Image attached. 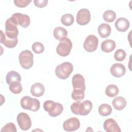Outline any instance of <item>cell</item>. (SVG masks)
Masks as SVG:
<instances>
[{
    "label": "cell",
    "instance_id": "1",
    "mask_svg": "<svg viewBox=\"0 0 132 132\" xmlns=\"http://www.w3.org/2000/svg\"><path fill=\"white\" fill-rule=\"evenodd\" d=\"M44 109L52 117L59 116L63 110V106L59 103H56L53 101L47 100L43 104Z\"/></svg>",
    "mask_w": 132,
    "mask_h": 132
},
{
    "label": "cell",
    "instance_id": "2",
    "mask_svg": "<svg viewBox=\"0 0 132 132\" xmlns=\"http://www.w3.org/2000/svg\"><path fill=\"white\" fill-rule=\"evenodd\" d=\"M73 70L72 64L69 62H64L56 67L55 74L56 76L61 79L68 78Z\"/></svg>",
    "mask_w": 132,
    "mask_h": 132
},
{
    "label": "cell",
    "instance_id": "3",
    "mask_svg": "<svg viewBox=\"0 0 132 132\" xmlns=\"http://www.w3.org/2000/svg\"><path fill=\"white\" fill-rule=\"evenodd\" d=\"M21 106L22 108L30 110L32 111H38L40 107V102L35 98H31L28 96H23L21 100Z\"/></svg>",
    "mask_w": 132,
    "mask_h": 132
},
{
    "label": "cell",
    "instance_id": "4",
    "mask_svg": "<svg viewBox=\"0 0 132 132\" xmlns=\"http://www.w3.org/2000/svg\"><path fill=\"white\" fill-rule=\"evenodd\" d=\"M19 60L21 67L24 69H29L34 63V55L29 50L23 51L19 56Z\"/></svg>",
    "mask_w": 132,
    "mask_h": 132
},
{
    "label": "cell",
    "instance_id": "5",
    "mask_svg": "<svg viewBox=\"0 0 132 132\" xmlns=\"http://www.w3.org/2000/svg\"><path fill=\"white\" fill-rule=\"evenodd\" d=\"M18 34L17 25L10 17L6 20L5 23V35L9 39H15L17 38Z\"/></svg>",
    "mask_w": 132,
    "mask_h": 132
},
{
    "label": "cell",
    "instance_id": "6",
    "mask_svg": "<svg viewBox=\"0 0 132 132\" xmlns=\"http://www.w3.org/2000/svg\"><path fill=\"white\" fill-rule=\"evenodd\" d=\"M72 48V43L71 40L66 38L61 41L56 47L57 53L62 57L69 55Z\"/></svg>",
    "mask_w": 132,
    "mask_h": 132
},
{
    "label": "cell",
    "instance_id": "7",
    "mask_svg": "<svg viewBox=\"0 0 132 132\" xmlns=\"http://www.w3.org/2000/svg\"><path fill=\"white\" fill-rule=\"evenodd\" d=\"M98 43L97 38L93 35H89L85 39L83 46L84 49L88 52H93L97 48Z\"/></svg>",
    "mask_w": 132,
    "mask_h": 132
},
{
    "label": "cell",
    "instance_id": "8",
    "mask_svg": "<svg viewBox=\"0 0 132 132\" xmlns=\"http://www.w3.org/2000/svg\"><path fill=\"white\" fill-rule=\"evenodd\" d=\"M18 125L23 130H28L31 126V121L29 116L26 113L21 112L16 118Z\"/></svg>",
    "mask_w": 132,
    "mask_h": 132
},
{
    "label": "cell",
    "instance_id": "9",
    "mask_svg": "<svg viewBox=\"0 0 132 132\" xmlns=\"http://www.w3.org/2000/svg\"><path fill=\"white\" fill-rule=\"evenodd\" d=\"M11 18L17 25H19L23 28H26L30 25V19L27 14L15 13L12 15Z\"/></svg>",
    "mask_w": 132,
    "mask_h": 132
},
{
    "label": "cell",
    "instance_id": "10",
    "mask_svg": "<svg viewBox=\"0 0 132 132\" xmlns=\"http://www.w3.org/2000/svg\"><path fill=\"white\" fill-rule=\"evenodd\" d=\"M91 19L90 11L86 8L80 9L76 15V22L80 25H85L89 23Z\"/></svg>",
    "mask_w": 132,
    "mask_h": 132
},
{
    "label": "cell",
    "instance_id": "11",
    "mask_svg": "<svg viewBox=\"0 0 132 132\" xmlns=\"http://www.w3.org/2000/svg\"><path fill=\"white\" fill-rule=\"evenodd\" d=\"M80 125L79 120L76 117H72L65 120L63 124V128L67 131H73L77 130Z\"/></svg>",
    "mask_w": 132,
    "mask_h": 132
},
{
    "label": "cell",
    "instance_id": "12",
    "mask_svg": "<svg viewBox=\"0 0 132 132\" xmlns=\"http://www.w3.org/2000/svg\"><path fill=\"white\" fill-rule=\"evenodd\" d=\"M104 128L107 132H120L121 129L117 122L113 119L106 120L103 124Z\"/></svg>",
    "mask_w": 132,
    "mask_h": 132
},
{
    "label": "cell",
    "instance_id": "13",
    "mask_svg": "<svg viewBox=\"0 0 132 132\" xmlns=\"http://www.w3.org/2000/svg\"><path fill=\"white\" fill-rule=\"evenodd\" d=\"M110 71L111 75L114 77H121L125 74L126 69L123 64L116 63L112 65Z\"/></svg>",
    "mask_w": 132,
    "mask_h": 132
},
{
    "label": "cell",
    "instance_id": "14",
    "mask_svg": "<svg viewBox=\"0 0 132 132\" xmlns=\"http://www.w3.org/2000/svg\"><path fill=\"white\" fill-rule=\"evenodd\" d=\"M72 84L73 89H86L85 78L80 74H76L73 76Z\"/></svg>",
    "mask_w": 132,
    "mask_h": 132
},
{
    "label": "cell",
    "instance_id": "15",
    "mask_svg": "<svg viewBox=\"0 0 132 132\" xmlns=\"http://www.w3.org/2000/svg\"><path fill=\"white\" fill-rule=\"evenodd\" d=\"M92 108V103L89 100L84 101L80 102L78 107L79 115L87 116L91 111Z\"/></svg>",
    "mask_w": 132,
    "mask_h": 132
},
{
    "label": "cell",
    "instance_id": "16",
    "mask_svg": "<svg viewBox=\"0 0 132 132\" xmlns=\"http://www.w3.org/2000/svg\"><path fill=\"white\" fill-rule=\"evenodd\" d=\"M129 25L128 20L124 18H118L114 23L116 29L121 32L126 31L129 28Z\"/></svg>",
    "mask_w": 132,
    "mask_h": 132
},
{
    "label": "cell",
    "instance_id": "17",
    "mask_svg": "<svg viewBox=\"0 0 132 132\" xmlns=\"http://www.w3.org/2000/svg\"><path fill=\"white\" fill-rule=\"evenodd\" d=\"M18 42V38L15 39H9L6 37L5 34L2 30H1V43H3L6 47L13 48L17 45Z\"/></svg>",
    "mask_w": 132,
    "mask_h": 132
},
{
    "label": "cell",
    "instance_id": "18",
    "mask_svg": "<svg viewBox=\"0 0 132 132\" xmlns=\"http://www.w3.org/2000/svg\"><path fill=\"white\" fill-rule=\"evenodd\" d=\"M45 88L44 86L39 82H36L32 85L31 87L30 92L31 94L36 97H40L42 96L44 93Z\"/></svg>",
    "mask_w": 132,
    "mask_h": 132
},
{
    "label": "cell",
    "instance_id": "19",
    "mask_svg": "<svg viewBox=\"0 0 132 132\" xmlns=\"http://www.w3.org/2000/svg\"><path fill=\"white\" fill-rule=\"evenodd\" d=\"M98 33L101 38H106L109 37L111 34V27L107 23H102L98 27Z\"/></svg>",
    "mask_w": 132,
    "mask_h": 132
},
{
    "label": "cell",
    "instance_id": "20",
    "mask_svg": "<svg viewBox=\"0 0 132 132\" xmlns=\"http://www.w3.org/2000/svg\"><path fill=\"white\" fill-rule=\"evenodd\" d=\"M116 43L113 40L107 39L102 43L101 50L104 52L110 53L116 48Z\"/></svg>",
    "mask_w": 132,
    "mask_h": 132
},
{
    "label": "cell",
    "instance_id": "21",
    "mask_svg": "<svg viewBox=\"0 0 132 132\" xmlns=\"http://www.w3.org/2000/svg\"><path fill=\"white\" fill-rule=\"evenodd\" d=\"M112 104L114 109L118 110H121L125 107L126 101L122 96H118L112 100Z\"/></svg>",
    "mask_w": 132,
    "mask_h": 132
},
{
    "label": "cell",
    "instance_id": "22",
    "mask_svg": "<svg viewBox=\"0 0 132 132\" xmlns=\"http://www.w3.org/2000/svg\"><path fill=\"white\" fill-rule=\"evenodd\" d=\"M53 35L56 39L61 41L67 38L68 31L63 27H57L54 30Z\"/></svg>",
    "mask_w": 132,
    "mask_h": 132
},
{
    "label": "cell",
    "instance_id": "23",
    "mask_svg": "<svg viewBox=\"0 0 132 132\" xmlns=\"http://www.w3.org/2000/svg\"><path fill=\"white\" fill-rule=\"evenodd\" d=\"M6 80L7 84H9L12 81H21V77L19 73L14 71H11L7 73Z\"/></svg>",
    "mask_w": 132,
    "mask_h": 132
},
{
    "label": "cell",
    "instance_id": "24",
    "mask_svg": "<svg viewBox=\"0 0 132 132\" xmlns=\"http://www.w3.org/2000/svg\"><path fill=\"white\" fill-rule=\"evenodd\" d=\"M98 111L101 116L106 117L110 115L111 113L112 108L109 104H103L99 106Z\"/></svg>",
    "mask_w": 132,
    "mask_h": 132
},
{
    "label": "cell",
    "instance_id": "25",
    "mask_svg": "<svg viewBox=\"0 0 132 132\" xmlns=\"http://www.w3.org/2000/svg\"><path fill=\"white\" fill-rule=\"evenodd\" d=\"M119 90L118 87L114 85H108L105 90V93L106 95L109 97H112L117 96L119 93Z\"/></svg>",
    "mask_w": 132,
    "mask_h": 132
},
{
    "label": "cell",
    "instance_id": "26",
    "mask_svg": "<svg viewBox=\"0 0 132 132\" xmlns=\"http://www.w3.org/2000/svg\"><path fill=\"white\" fill-rule=\"evenodd\" d=\"M86 89H73L71 94L72 98L76 101H80L85 97V91Z\"/></svg>",
    "mask_w": 132,
    "mask_h": 132
},
{
    "label": "cell",
    "instance_id": "27",
    "mask_svg": "<svg viewBox=\"0 0 132 132\" xmlns=\"http://www.w3.org/2000/svg\"><path fill=\"white\" fill-rule=\"evenodd\" d=\"M9 88L10 91L14 94H19L22 91V85L20 81H15L11 82L9 84Z\"/></svg>",
    "mask_w": 132,
    "mask_h": 132
},
{
    "label": "cell",
    "instance_id": "28",
    "mask_svg": "<svg viewBox=\"0 0 132 132\" xmlns=\"http://www.w3.org/2000/svg\"><path fill=\"white\" fill-rule=\"evenodd\" d=\"M74 16L70 13H66L63 14L61 18V23L67 26L72 25L74 23Z\"/></svg>",
    "mask_w": 132,
    "mask_h": 132
},
{
    "label": "cell",
    "instance_id": "29",
    "mask_svg": "<svg viewBox=\"0 0 132 132\" xmlns=\"http://www.w3.org/2000/svg\"><path fill=\"white\" fill-rule=\"evenodd\" d=\"M104 20L107 22H112L116 18V12L112 10H108L105 11L103 15Z\"/></svg>",
    "mask_w": 132,
    "mask_h": 132
},
{
    "label": "cell",
    "instance_id": "30",
    "mask_svg": "<svg viewBox=\"0 0 132 132\" xmlns=\"http://www.w3.org/2000/svg\"><path fill=\"white\" fill-rule=\"evenodd\" d=\"M126 56V54L124 50L118 49L114 53V58L118 61H122L125 58Z\"/></svg>",
    "mask_w": 132,
    "mask_h": 132
},
{
    "label": "cell",
    "instance_id": "31",
    "mask_svg": "<svg viewBox=\"0 0 132 132\" xmlns=\"http://www.w3.org/2000/svg\"><path fill=\"white\" fill-rule=\"evenodd\" d=\"M32 50L36 54H41L44 50V47L42 43L39 42H36L32 45Z\"/></svg>",
    "mask_w": 132,
    "mask_h": 132
},
{
    "label": "cell",
    "instance_id": "32",
    "mask_svg": "<svg viewBox=\"0 0 132 132\" xmlns=\"http://www.w3.org/2000/svg\"><path fill=\"white\" fill-rule=\"evenodd\" d=\"M8 131H12L16 132V128L13 123H8L6 124L1 129V132H8Z\"/></svg>",
    "mask_w": 132,
    "mask_h": 132
},
{
    "label": "cell",
    "instance_id": "33",
    "mask_svg": "<svg viewBox=\"0 0 132 132\" xmlns=\"http://www.w3.org/2000/svg\"><path fill=\"white\" fill-rule=\"evenodd\" d=\"M14 3L15 6L18 7H26L31 2V1L28 0H14Z\"/></svg>",
    "mask_w": 132,
    "mask_h": 132
},
{
    "label": "cell",
    "instance_id": "34",
    "mask_svg": "<svg viewBox=\"0 0 132 132\" xmlns=\"http://www.w3.org/2000/svg\"><path fill=\"white\" fill-rule=\"evenodd\" d=\"M80 103V101H76L75 103H73L71 106V110L72 113L76 115H79L78 112V107L79 103Z\"/></svg>",
    "mask_w": 132,
    "mask_h": 132
},
{
    "label": "cell",
    "instance_id": "35",
    "mask_svg": "<svg viewBox=\"0 0 132 132\" xmlns=\"http://www.w3.org/2000/svg\"><path fill=\"white\" fill-rule=\"evenodd\" d=\"M35 5L39 8H43L45 7L48 3L47 0H35L34 1Z\"/></svg>",
    "mask_w": 132,
    "mask_h": 132
}]
</instances>
